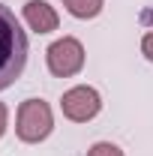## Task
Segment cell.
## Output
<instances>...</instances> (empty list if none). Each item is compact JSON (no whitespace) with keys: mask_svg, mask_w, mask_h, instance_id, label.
Returning a JSON list of instances; mask_svg holds the SVG:
<instances>
[{"mask_svg":"<svg viewBox=\"0 0 153 156\" xmlns=\"http://www.w3.org/2000/svg\"><path fill=\"white\" fill-rule=\"evenodd\" d=\"M27 63V36L9 6L0 3V90L12 87Z\"/></svg>","mask_w":153,"mask_h":156,"instance_id":"6da1fadb","label":"cell"},{"mask_svg":"<svg viewBox=\"0 0 153 156\" xmlns=\"http://www.w3.org/2000/svg\"><path fill=\"white\" fill-rule=\"evenodd\" d=\"M54 129V114L51 105L45 99H24L18 105V117H15V132L24 144H39L51 135Z\"/></svg>","mask_w":153,"mask_h":156,"instance_id":"7a4b0ae2","label":"cell"},{"mask_svg":"<svg viewBox=\"0 0 153 156\" xmlns=\"http://www.w3.org/2000/svg\"><path fill=\"white\" fill-rule=\"evenodd\" d=\"M45 63H48V72L57 78H72L81 72L84 66V45L75 36H63L57 42L48 45L45 51Z\"/></svg>","mask_w":153,"mask_h":156,"instance_id":"3957f363","label":"cell"},{"mask_svg":"<svg viewBox=\"0 0 153 156\" xmlns=\"http://www.w3.org/2000/svg\"><path fill=\"white\" fill-rule=\"evenodd\" d=\"M60 108H63V117H66V120H72V123H87V120H93V117L102 111V96H99L96 87L78 84V87H72V90L63 93Z\"/></svg>","mask_w":153,"mask_h":156,"instance_id":"277c9868","label":"cell"},{"mask_svg":"<svg viewBox=\"0 0 153 156\" xmlns=\"http://www.w3.org/2000/svg\"><path fill=\"white\" fill-rule=\"evenodd\" d=\"M24 21L36 33H51V30H57V24H60L54 6L45 3V0H27L24 3Z\"/></svg>","mask_w":153,"mask_h":156,"instance_id":"5b68a950","label":"cell"},{"mask_svg":"<svg viewBox=\"0 0 153 156\" xmlns=\"http://www.w3.org/2000/svg\"><path fill=\"white\" fill-rule=\"evenodd\" d=\"M66 12L72 18H96L105 6V0H63Z\"/></svg>","mask_w":153,"mask_h":156,"instance_id":"8992f818","label":"cell"},{"mask_svg":"<svg viewBox=\"0 0 153 156\" xmlns=\"http://www.w3.org/2000/svg\"><path fill=\"white\" fill-rule=\"evenodd\" d=\"M87 156H126L117 144H111V141H96L93 147L87 150Z\"/></svg>","mask_w":153,"mask_h":156,"instance_id":"52a82bcc","label":"cell"},{"mask_svg":"<svg viewBox=\"0 0 153 156\" xmlns=\"http://www.w3.org/2000/svg\"><path fill=\"white\" fill-rule=\"evenodd\" d=\"M141 54L153 63V30H147V33H144V39H141Z\"/></svg>","mask_w":153,"mask_h":156,"instance_id":"ba28073f","label":"cell"},{"mask_svg":"<svg viewBox=\"0 0 153 156\" xmlns=\"http://www.w3.org/2000/svg\"><path fill=\"white\" fill-rule=\"evenodd\" d=\"M6 126H9V111H6V105L0 102V138H3V132H6Z\"/></svg>","mask_w":153,"mask_h":156,"instance_id":"9c48e42d","label":"cell"}]
</instances>
